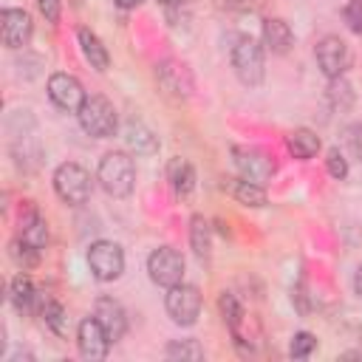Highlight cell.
<instances>
[{
    "label": "cell",
    "instance_id": "cell-1",
    "mask_svg": "<svg viewBox=\"0 0 362 362\" xmlns=\"http://www.w3.org/2000/svg\"><path fill=\"white\" fill-rule=\"evenodd\" d=\"M96 178L102 184V189L113 198H127L133 192V184H136V167H133V158L122 150H113V153H105L102 161H99V170H96Z\"/></svg>",
    "mask_w": 362,
    "mask_h": 362
},
{
    "label": "cell",
    "instance_id": "cell-2",
    "mask_svg": "<svg viewBox=\"0 0 362 362\" xmlns=\"http://www.w3.org/2000/svg\"><path fill=\"white\" fill-rule=\"evenodd\" d=\"M76 116H79V127L88 136H93V139L113 136L116 133V124H119L116 110H113V105L105 96H88L82 102V107L76 110Z\"/></svg>",
    "mask_w": 362,
    "mask_h": 362
},
{
    "label": "cell",
    "instance_id": "cell-3",
    "mask_svg": "<svg viewBox=\"0 0 362 362\" xmlns=\"http://www.w3.org/2000/svg\"><path fill=\"white\" fill-rule=\"evenodd\" d=\"M232 68L238 74V79L249 88L263 82V45L252 37H238V42L232 45Z\"/></svg>",
    "mask_w": 362,
    "mask_h": 362
},
{
    "label": "cell",
    "instance_id": "cell-4",
    "mask_svg": "<svg viewBox=\"0 0 362 362\" xmlns=\"http://www.w3.org/2000/svg\"><path fill=\"white\" fill-rule=\"evenodd\" d=\"M54 189L65 204L79 206V204H85L90 198L93 184H90V175H88L85 167H79L74 161H65V164H59L54 170Z\"/></svg>",
    "mask_w": 362,
    "mask_h": 362
},
{
    "label": "cell",
    "instance_id": "cell-5",
    "mask_svg": "<svg viewBox=\"0 0 362 362\" xmlns=\"http://www.w3.org/2000/svg\"><path fill=\"white\" fill-rule=\"evenodd\" d=\"M88 269L102 283L119 280L122 272H124V252H122V246L113 243V240L90 243V249H88Z\"/></svg>",
    "mask_w": 362,
    "mask_h": 362
},
{
    "label": "cell",
    "instance_id": "cell-6",
    "mask_svg": "<svg viewBox=\"0 0 362 362\" xmlns=\"http://www.w3.org/2000/svg\"><path fill=\"white\" fill-rule=\"evenodd\" d=\"M147 274L156 286H164V288H173L184 280V257L178 249L173 246H158L150 252L147 257Z\"/></svg>",
    "mask_w": 362,
    "mask_h": 362
},
{
    "label": "cell",
    "instance_id": "cell-7",
    "mask_svg": "<svg viewBox=\"0 0 362 362\" xmlns=\"http://www.w3.org/2000/svg\"><path fill=\"white\" fill-rule=\"evenodd\" d=\"M164 308L170 314V320L175 325H192L201 314V294L195 286H187V283H178L173 288H167V297H164Z\"/></svg>",
    "mask_w": 362,
    "mask_h": 362
},
{
    "label": "cell",
    "instance_id": "cell-8",
    "mask_svg": "<svg viewBox=\"0 0 362 362\" xmlns=\"http://www.w3.org/2000/svg\"><path fill=\"white\" fill-rule=\"evenodd\" d=\"M314 57H317L320 71H322L328 79H339V76L351 68V48H348L339 37H334V34H328V37H322V40L317 42Z\"/></svg>",
    "mask_w": 362,
    "mask_h": 362
},
{
    "label": "cell",
    "instance_id": "cell-9",
    "mask_svg": "<svg viewBox=\"0 0 362 362\" xmlns=\"http://www.w3.org/2000/svg\"><path fill=\"white\" fill-rule=\"evenodd\" d=\"M48 99L59 110H79L88 96H85V88H82V82L76 76L57 71V74L48 76Z\"/></svg>",
    "mask_w": 362,
    "mask_h": 362
},
{
    "label": "cell",
    "instance_id": "cell-10",
    "mask_svg": "<svg viewBox=\"0 0 362 362\" xmlns=\"http://www.w3.org/2000/svg\"><path fill=\"white\" fill-rule=\"evenodd\" d=\"M110 337L105 331V325L96 320V317H85L76 328V345H79V354L90 362L96 359H105L107 356V348H110Z\"/></svg>",
    "mask_w": 362,
    "mask_h": 362
},
{
    "label": "cell",
    "instance_id": "cell-11",
    "mask_svg": "<svg viewBox=\"0 0 362 362\" xmlns=\"http://www.w3.org/2000/svg\"><path fill=\"white\" fill-rule=\"evenodd\" d=\"M232 156H235V167L240 173V178L246 181H255V184H266L272 175H274V164L266 153L260 150H252V147H232Z\"/></svg>",
    "mask_w": 362,
    "mask_h": 362
},
{
    "label": "cell",
    "instance_id": "cell-12",
    "mask_svg": "<svg viewBox=\"0 0 362 362\" xmlns=\"http://www.w3.org/2000/svg\"><path fill=\"white\" fill-rule=\"evenodd\" d=\"M0 28H3L6 48H23V45H28V40L34 34L31 14L23 8H3L0 11Z\"/></svg>",
    "mask_w": 362,
    "mask_h": 362
},
{
    "label": "cell",
    "instance_id": "cell-13",
    "mask_svg": "<svg viewBox=\"0 0 362 362\" xmlns=\"http://www.w3.org/2000/svg\"><path fill=\"white\" fill-rule=\"evenodd\" d=\"M156 79H158V85L164 88V93H170V96H175V99H187L189 90H192V79H189L187 68L178 65V62H173V59L156 65Z\"/></svg>",
    "mask_w": 362,
    "mask_h": 362
},
{
    "label": "cell",
    "instance_id": "cell-14",
    "mask_svg": "<svg viewBox=\"0 0 362 362\" xmlns=\"http://www.w3.org/2000/svg\"><path fill=\"white\" fill-rule=\"evenodd\" d=\"M93 317L105 325V331H107V337H110L113 342L124 337V331H127V317H124V308H122L113 297H99Z\"/></svg>",
    "mask_w": 362,
    "mask_h": 362
},
{
    "label": "cell",
    "instance_id": "cell-15",
    "mask_svg": "<svg viewBox=\"0 0 362 362\" xmlns=\"http://www.w3.org/2000/svg\"><path fill=\"white\" fill-rule=\"evenodd\" d=\"M263 45L272 54H288V48L294 45V31L283 17H269L263 20Z\"/></svg>",
    "mask_w": 362,
    "mask_h": 362
},
{
    "label": "cell",
    "instance_id": "cell-16",
    "mask_svg": "<svg viewBox=\"0 0 362 362\" xmlns=\"http://www.w3.org/2000/svg\"><path fill=\"white\" fill-rule=\"evenodd\" d=\"M76 40H79V48H82L85 62H90V68H96V71H107L110 54H107V48L102 45V40H99L90 28H79V31H76Z\"/></svg>",
    "mask_w": 362,
    "mask_h": 362
},
{
    "label": "cell",
    "instance_id": "cell-17",
    "mask_svg": "<svg viewBox=\"0 0 362 362\" xmlns=\"http://www.w3.org/2000/svg\"><path fill=\"white\" fill-rule=\"evenodd\" d=\"M20 240L28 243V246H34V249H40V252L45 249V243H48V223H45V218H42L37 209H28V212L23 215Z\"/></svg>",
    "mask_w": 362,
    "mask_h": 362
},
{
    "label": "cell",
    "instance_id": "cell-18",
    "mask_svg": "<svg viewBox=\"0 0 362 362\" xmlns=\"http://www.w3.org/2000/svg\"><path fill=\"white\" fill-rule=\"evenodd\" d=\"M167 181H170V187H173V192L178 198H187L195 189V170H192V164L184 161V158H173L167 164Z\"/></svg>",
    "mask_w": 362,
    "mask_h": 362
},
{
    "label": "cell",
    "instance_id": "cell-19",
    "mask_svg": "<svg viewBox=\"0 0 362 362\" xmlns=\"http://www.w3.org/2000/svg\"><path fill=\"white\" fill-rule=\"evenodd\" d=\"M124 144H127L133 153H141V156L158 150L156 133H153L147 124H141V122H127V127H124Z\"/></svg>",
    "mask_w": 362,
    "mask_h": 362
},
{
    "label": "cell",
    "instance_id": "cell-20",
    "mask_svg": "<svg viewBox=\"0 0 362 362\" xmlns=\"http://www.w3.org/2000/svg\"><path fill=\"white\" fill-rule=\"evenodd\" d=\"M286 144H288V153H291L294 158L308 161V158H314L317 150H320V136H317L314 130H308V127H297V130L288 133Z\"/></svg>",
    "mask_w": 362,
    "mask_h": 362
},
{
    "label": "cell",
    "instance_id": "cell-21",
    "mask_svg": "<svg viewBox=\"0 0 362 362\" xmlns=\"http://www.w3.org/2000/svg\"><path fill=\"white\" fill-rule=\"evenodd\" d=\"M229 195L238 201V204H243V206H266V189L260 187V184H255V181H246V178H235L229 187Z\"/></svg>",
    "mask_w": 362,
    "mask_h": 362
},
{
    "label": "cell",
    "instance_id": "cell-22",
    "mask_svg": "<svg viewBox=\"0 0 362 362\" xmlns=\"http://www.w3.org/2000/svg\"><path fill=\"white\" fill-rule=\"evenodd\" d=\"M8 300H11V305H14L20 314H28V311L34 308V300H37L34 283H31L25 274H17V277L11 280V286H8Z\"/></svg>",
    "mask_w": 362,
    "mask_h": 362
},
{
    "label": "cell",
    "instance_id": "cell-23",
    "mask_svg": "<svg viewBox=\"0 0 362 362\" xmlns=\"http://www.w3.org/2000/svg\"><path fill=\"white\" fill-rule=\"evenodd\" d=\"M189 246L198 257H209L212 252V226L204 215H192L189 221Z\"/></svg>",
    "mask_w": 362,
    "mask_h": 362
},
{
    "label": "cell",
    "instance_id": "cell-24",
    "mask_svg": "<svg viewBox=\"0 0 362 362\" xmlns=\"http://www.w3.org/2000/svg\"><path fill=\"white\" fill-rule=\"evenodd\" d=\"M40 314H42L45 325H48L57 337H65V334H68V311H65L57 300H45V303L40 305Z\"/></svg>",
    "mask_w": 362,
    "mask_h": 362
},
{
    "label": "cell",
    "instance_id": "cell-25",
    "mask_svg": "<svg viewBox=\"0 0 362 362\" xmlns=\"http://www.w3.org/2000/svg\"><path fill=\"white\" fill-rule=\"evenodd\" d=\"M167 356L170 359H204V348L195 339H173L167 345Z\"/></svg>",
    "mask_w": 362,
    "mask_h": 362
},
{
    "label": "cell",
    "instance_id": "cell-26",
    "mask_svg": "<svg viewBox=\"0 0 362 362\" xmlns=\"http://www.w3.org/2000/svg\"><path fill=\"white\" fill-rule=\"evenodd\" d=\"M218 305H221V314H223V322L232 328V334L238 331V325H240V317H243V308H240V303L235 300V294H229V291H223L221 294V300H218Z\"/></svg>",
    "mask_w": 362,
    "mask_h": 362
},
{
    "label": "cell",
    "instance_id": "cell-27",
    "mask_svg": "<svg viewBox=\"0 0 362 362\" xmlns=\"http://www.w3.org/2000/svg\"><path fill=\"white\" fill-rule=\"evenodd\" d=\"M11 257H14L17 266L28 269V266H34V263L40 260V249H34V246H28V243H23V240L17 238V240L11 243Z\"/></svg>",
    "mask_w": 362,
    "mask_h": 362
},
{
    "label": "cell",
    "instance_id": "cell-28",
    "mask_svg": "<svg viewBox=\"0 0 362 362\" xmlns=\"http://www.w3.org/2000/svg\"><path fill=\"white\" fill-rule=\"evenodd\" d=\"M314 348H317V339H314V334H308V331H300V334H294V337H291L288 354H291L294 359H305V356H308Z\"/></svg>",
    "mask_w": 362,
    "mask_h": 362
},
{
    "label": "cell",
    "instance_id": "cell-29",
    "mask_svg": "<svg viewBox=\"0 0 362 362\" xmlns=\"http://www.w3.org/2000/svg\"><path fill=\"white\" fill-rule=\"evenodd\" d=\"M325 170H328V175H331V178H337V181H342V178L348 175V158H345V153H342L339 147L328 150V158H325Z\"/></svg>",
    "mask_w": 362,
    "mask_h": 362
},
{
    "label": "cell",
    "instance_id": "cell-30",
    "mask_svg": "<svg viewBox=\"0 0 362 362\" xmlns=\"http://www.w3.org/2000/svg\"><path fill=\"white\" fill-rule=\"evenodd\" d=\"M342 144L351 158H362V124H348L342 130Z\"/></svg>",
    "mask_w": 362,
    "mask_h": 362
},
{
    "label": "cell",
    "instance_id": "cell-31",
    "mask_svg": "<svg viewBox=\"0 0 362 362\" xmlns=\"http://www.w3.org/2000/svg\"><path fill=\"white\" fill-rule=\"evenodd\" d=\"M342 17L354 34H362V0H348L342 8Z\"/></svg>",
    "mask_w": 362,
    "mask_h": 362
},
{
    "label": "cell",
    "instance_id": "cell-32",
    "mask_svg": "<svg viewBox=\"0 0 362 362\" xmlns=\"http://www.w3.org/2000/svg\"><path fill=\"white\" fill-rule=\"evenodd\" d=\"M37 8L48 23H59V0H37Z\"/></svg>",
    "mask_w": 362,
    "mask_h": 362
},
{
    "label": "cell",
    "instance_id": "cell-33",
    "mask_svg": "<svg viewBox=\"0 0 362 362\" xmlns=\"http://www.w3.org/2000/svg\"><path fill=\"white\" fill-rule=\"evenodd\" d=\"M260 3L263 0H226L229 8H240V11H255V8H260Z\"/></svg>",
    "mask_w": 362,
    "mask_h": 362
},
{
    "label": "cell",
    "instance_id": "cell-34",
    "mask_svg": "<svg viewBox=\"0 0 362 362\" xmlns=\"http://www.w3.org/2000/svg\"><path fill=\"white\" fill-rule=\"evenodd\" d=\"M119 8H136V6H141L144 0H113Z\"/></svg>",
    "mask_w": 362,
    "mask_h": 362
},
{
    "label": "cell",
    "instance_id": "cell-35",
    "mask_svg": "<svg viewBox=\"0 0 362 362\" xmlns=\"http://www.w3.org/2000/svg\"><path fill=\"white\" fill-rule=\"evenodd\" d=\"M354 288H356V294L362 297V263H359V269H356V277H354Z\"/></svg>",
    "mask_w": 362,
    "mask_h": 362
},
{
    "label": "cell",
    "instance_id": "cell-36",
    "mask_svg": "<svg viewBox=\"0 0 362 362\" xmlns=\"http://www.w3.org/2000/svg\"><path fill=\"white\" fill-rule=\"evenodd\" d=\"M158 3H164V6H181L184 0H158Z\"/></svg>",
    "mask_w": 362,
    "mask_h": 362
}]
</instances>
